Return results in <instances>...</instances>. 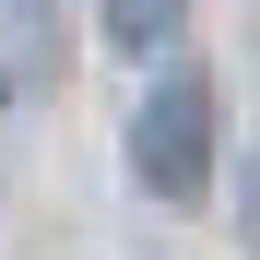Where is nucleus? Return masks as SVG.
Returning <instances> with one entry per match:
<instances>
[{
  "label": "nucleus",
  "instance_id": "nucleus-4",
  "mask_svg": "<svg viewBox=\"0 0 260 260\" xmlns=\"http://www.w3.org/2000/svg\"><path fill=\"white\" fill-rule=\"evenodd\" d=\"M248 237H260V201H248Z\"/></svg>",
  "mask_w": 260,
  "mask_h": 260
},
{
  "label": "nucleus",
  "instance_id": "nucleus-1",
  "mask_svg": "<svg viewBox=\"0 0 260 260\" xmlns=\"http://www.w3.org/2000/svg\"><path fill=\"white\" fill-rule=\"evenodd\" d=\"M130 178L154 201H201L213 189V83L201 71H166L142 95V118H130Z\"/></svg>",
  "mask_w": 260,
  "mask_h": 260
},
{
  "label": "nucleus",
  "instance_id": "nucleus-3",
  "mask_svg": "<svg viewBox=\"0 0 260 260\" xmlns=\"http://www.w3.org/2000/svg\"><path fill=\"white\" fill-rule=\"evenodd\" d=\"M107 36H118L130 59H166L189 36V0H107Z\"/></svg>",
  "mask_w": 260,
  "mask_h": 260
},
{
  "label": "nucleus",
  "instance_id": "nucleus-2",
  "mask_svg": "<svg viewBox=\"0 0 260 260\" xmlns=\"http://www.w3.org/2000/svg\"><path fill=\"white\" fill-rule=\"evenodd\" d=\"M71 59V36H59V0H0V107H24V95H48Z\"/></svg>",
  "mask_w": 260,
  "mask_h": 260
}]
</instances>
